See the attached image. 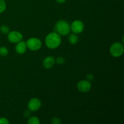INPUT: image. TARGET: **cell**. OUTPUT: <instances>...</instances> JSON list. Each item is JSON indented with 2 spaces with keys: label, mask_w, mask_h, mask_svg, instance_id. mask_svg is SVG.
<instances>
[{
  "label": "cell",
  "mask_w": 124,
  "mask_h": 124,
  "mask_svg": "<svg viewBox=\"0 0 124 124\" xmlns=\"http://www.w3.org/2000/svg\"><path fill=\"white\" fill-rule=\"evenodd\" d=\"M70 26L67 22L64 20H60L56 24L54 30L59 35H68L70 31Z\"/></svg>",
  "instance_id": "7a4b0ae2"
},
{
  "label": "cell",
  "mask_w": 124,
  "mask_h": 124,
  "mask_svg": "<svg viewBox=\"0 0 124 124\" xmlns=\"http://www.w3.org/2000/svg\"><path fill=\"white\" fill-rule=\"evenodd\" d=\"M9 122L8 120L4 117H0V124H8Z\"/></svg>",
  "instance_id": "e0dca14e"
},
{
  "label": "cell",
  "mask_w": 124,
  "mask_h": 124,
  "mask_svg": "<svg viewBox=\"0 0 124 124\" xmlns=\"http://www.w3.org/2000/svg\"><path fill=\"white\" fill-rule=\"evenodd\" d=\"M77 87L79 92H82V93H87L90 90L92 85L89 81L84 80L78 82Z\"/></svg>",
  "instance_id": "8992f818"
},
{
  "label": "cell",
  "mask_w": 124,
  "mask_h": 124,
  "mask_svg": "<svg viewBox=\"0 0 124 124\" xmlns=\"http://www.w3.org/2000/svg\"><path fill=\"white\" fill-rule=\"evenodd\" d=\"M52 123L53 124H59L61 123V121L58 117H54L52 119Z\"/></svg>",
  "instance_id": "ac0fdd59"
},
{
  "label": "cell",
  "mask_w": 124,
  "mask_h": 124,
  "mask_svg": "<svg viewBox=\"0 0 124 124\" xmlns=\"http://www.w3.org/2000/svg\"><path fill=\"white\" fill-rule=\"evenodd\" d=\"M24 115H25V117H28L30 115V113L29 112V111H26L25 112V113H24Z\"/></svg>",
  "instance_id": "44dd1931"
},
{
  "label": "cell",
  "mask_w": 124,
  "mask_h": 124,
  "mask_svg": "<svg viewBox=\"0 0 124 124\" xmlns=\"http://www.w3.org/2000/svg\"><path fill=\"white\" fill-rule=\"evenodd\" d=\"M55 59L52 56H48L43 61V65L46 69H50L54 65Z\"/></svg>",
  "instance_id": "9c48e42d"
},
{
  "label": "cell",
  "mask_w": 124,
  "mask_h": 124,
  "mask_svg": "<svg viewBox=\"0 0 124 124\" xmlns=\"http://www.w3.org/2000/svg\"><path fill=\"white\" fill-rule=\"evenodd\" d=\"M56 62L58 64H63L65 62V59L63 57H58L56 59Z\"/></svg>",
  "instance_id": "2e32d148"
},
{
  "label": "cell",
  "mask_w": 124,
  "mask_h": 124,
  "mask_svg": "<svg viewBox=\"0 0 124 124\" xmlns=\"http://www.w3.org/2000/svg\"><path fill=\"white\" fill-rule=\"evenodd\" d=\"M46 44L48 48L54 49L57 48L61 43V38L59 34L57 33H51L46 37Z\"/></svg>",
  "instance_id": "6da1fadb"
},
{
  "label": "cell",
  "mask_w": 124,
  "mask_h": 124,
  "mask_svg": "<svg viewBox=\"0 0 124 124\" xmlns=\"http://www.w3.org/2000/svg\"><path fill=\"white\" fill-rule=\"evenodd\" d=\"M27 47L30 50L33 51H36L39 49L42 46V42L41 40L38 38H33L27 40Z\"/></svg>",
  "instance_id": "277c9868"
},
{
  "label": "cell",
  "mask_w": 124,
  "mask_h": 124,
  "mask_svg": "<svg viewBox=\"0 0 124 124\" xmlns=\"http://www.w3.org/2000/svg\"><path fill=\"white\" fill-rule=\"evenodd\" d=\"M87 78L88 81H92L93 79V76L92 74H88L87 76Z\"/></svg>",
  "instance_id": "d6986e66"
},
{
  "label": "cell",
  "mask_w": 124,
  "mask_h": 124,
  "mask_svg": "<svg viewBox=\"0 0 124 124\" xmlns=\"http://www.w3.org/2000/svg\"><path fill=\"white\" fill-rule=\"evenodd\" d=\"M27 123L29 124H39L40 123V121L37 117H31L28 121Z\"/></svg>",
  "instance_id": "7c38bea8"
},
{
  "label": "cell",
  "mask_w": 124,
  "mask_h": 124,
  "mask_svg": "<svg viewBox=\"0 0 124 124\" xmlns=\"http://www.w3.org/2000/svg\"><path fill=\"white\" fill-rule=\"evenodd\" d=\"M6 4L4 0H0V13H2L6 10Z\"/></svg>",
  "instance_id": "9a60e30c"
},
{
  "label": "cell",
  "mask_w": 124,
  "mask_h": 124,
  "mask_svg": "<svg viewBox=\"0 0 124 124\" xmlns=\"http://www.w3.org/2000/svg\"><path fill=\"white\" fill-rule=\"evenodd\" d=\"M56 1L58 3L62 4V3H64V2H65L66 0H56Z\"/></svg>",
  "instance_id": "ffe728a7"
},
{
  "label": "cell",
  "mask_w": 124,
  "mask_h": 124,
  "mask_svg": "<svg viewBox=\"0 0 124 124\" xmlns=\"http://www.w3.org/2000/svg\"><path fill=\"white\" fill-rule=\"evenodd\" d=\"M8 51L6 47H0V55L2 56H6L8 54Z\"/></svg>",
  "instance_id": "4fadbf2b"
},
{
  "label": "cell",
  "mask_w": 124,
  "mask_h": 124,
  "mask_svg": "<svg viewBox=\"0 0 124 124\" xmlns=\"http://www.w3.org/2000/svg\"><path fill=\"white\" fill-rule=\"evenodd\" d=\"M0 30L4 34H7L9 32V27L7 25H4L0 27Z\"/></svg>",
  "instance_id": "5bb4252c"
},
{
  "label": "cell",
  "mask_w": 124,
  "mask_h": 124,
  "mask_svg": "<svg viewBox=\"0 0 124 124\" xmlns=\"http://www.w3.org/2000/svg\"><path fill=\"white\" fill-rule=\"evenodd\" d=\"M23 35L20 32L17 31H12L8 33V39L10 42L13 43L19 42L23 39Z\"/></svg>",
  "instance_id": "5b68a950"
},
{
  "label": "cell",
  "mask_w": 124,
  "mask_h": 124,
  "mask_svg": "<svg viewBox=\"0 0 124 124\" xmlns=\"http://www.w3.org/2000/svg\"><path fill=\"white\" fill-rule=\"evenodd\" d=\"M84 28V25L83 23L79 20H76L73 22L70 27V29L75 33H81L83 31Z\"/></svg>",
  "instance_id": "52a82bcc"
},
{
  "label": "cell",
  "mask_w": 124,
  "mask_h": 124,
  "mask_svg": "<svg viewBox=\"0 0 124 124\" xmlns=\"http://www.w3.org/2000/svg\"><path fill=\"white\" fill-rule=\"evenodd\" d=\"M27 49L26 43L24 41L19 42L16 46V52L19 54H23L25 52Z\"/></svg>",
  "instance_id": "30bf717a"
},
{
  "label": "cell",
  "mask_w": 124,
  "mask_h": 124,
  "mask_svg": "<svg viewBox=\"0 0 124 124\" xmlns=\"http://www.w3.org/2000/svg\"><path fill=\"white\" fill-rule=\"evenodd\" d=\"M41 102L39 99L37 98H32L30 99L28 104V108L30 111H37L41 107Z\"/></svg>",
  "instance_id": "ba28073f"
},
{
  "label": "cell",
  "mask_w": 124,
  "mask_h": 124,
  "mask_svg": "<svg viewBox=\"0 0 124 124\" xmlns=\"http://www.w3.org/2000/svg\"><path fill=\"white\" fill-rule=\"evenodd\" d=\"M110 53L114 57H119L124 53V46L120 42L114 43L110 47Z\"/></svg>",
  "instance_id": "3957f363"
},
{
  "label": "cell",
  "mask_w": 124,
  "mask_h": 124,
  "mask_svg": "<svg viewBox=\"0 0 124 124\" xmlns=\"http://www.w3.org/2000/svg\"><path fill=\"white\" fill-rule=\"evenodd\" d=\"M69 42H70L72 44H75L78 42V36L76 35V34H71V35H70L69 38Z\"/></svg>",
  "instance_id": "8fae6325"
}]
</instances>
